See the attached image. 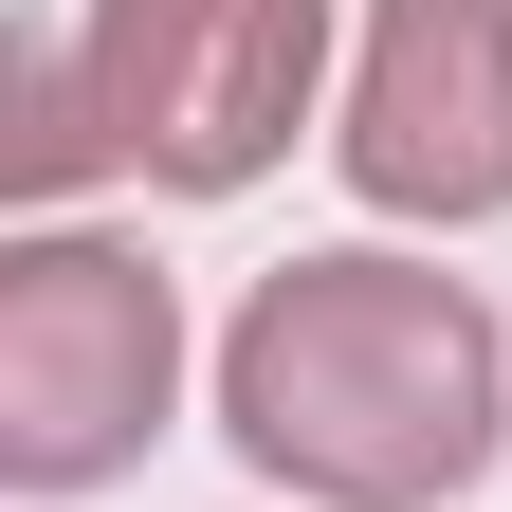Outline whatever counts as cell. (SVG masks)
<instances>
[{"mask_svg":"<svg viewBox=\"0 0 512 512\" xmlns=\"http://www.w3.org/2000/svg\"><path fill=\"white\" fill-rule=\"evenodd\" d=\"M220 439L275 512H458L512 458V330L421 238H311L220 311Z\"/></svg>","mask_w":512,"mask_h":512,"instance_id":"obj_1","label":"cell"},{"mask_svg":"<svg viewBox=\"0 0 512 512\" xmlns=\"http://www.w3.org/2000/svg\"><path fill=\"white\" fill-rule=\"evenodd\" d=\"M348 92V0H74L19 37V165L37 220H74L92 183L147 202H238L293 165V128Z\"/></svg>","mask_w":512,"mask_h":512,"instance_id":"obj_2","label":"cell"},{"mask_svg":"<svg viewBox=\"0 0 512 512\" xmlns=\"http://www.w3.org/2000/svg\"><path fill=\"white\" fill-rule=\"evenodd\" d=\"M183 421V275L110 220L0 238V494L74 512Z\"/></svg>","mask_w":512,"mask_h":512,"instance_id":"obj_3","label":"cell"},{"mask_svg":"<svg viewBox=\"0 0 512 512\" xmlns=\"http://www.w3.org/2000/svg\"><path fill=\"white\" fill-rule=\"evenodd\" d=\"M330 165L384 238H494L512 220V0H348Z\"/></svg>","mask_w":512,"mask_h":512,"instance_id":"obj_4","label":"cell"}]
</instances>
